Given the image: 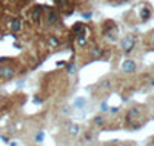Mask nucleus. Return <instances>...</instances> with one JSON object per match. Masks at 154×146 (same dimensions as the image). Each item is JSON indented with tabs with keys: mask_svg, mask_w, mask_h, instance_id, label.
<instances>
[{
	"mask_svg": "<svg viewBox=\"0 0 154 146\" xmlns=\"http://www.w3.org/2000/svg\"><path fill=\"white\" fill-rule=\"evenodd\" d=\"M6 63V59L3 57V59H0V80H11V78H14V75H16V71H14V68L12 66H8V65H5Z\"/></svg>",
	"mask_w": 154,
	"mask_h": 146,
	"instance_id": "1",
	"label": "nucleus"
},
{
	"mask_svg": "<svg viewBox=\"0 0 154 146\" xmlns=\"http://www.w3.org/2000/svg\"><path fill=\"white\" fill-rule=\"evenodd\" d=\"M134 46H136V38H134V35H126V37H123V40H122V49L126 52V54H130V52L134 49Z\"/></svg>",
	"mask_w": 154,
	"mask_h": 146,
	"instance_id": "2",
	"label": "nucleus"
},
{
	"mask_svg": "<svg viewBox=\"0 0 154 146\" xmlns=\"http://www.w3.org/2000/svg\"><path fill=\"white\" fill-rule=\"evenodd\" d=\"M136 69H137V65H136V62H134L133 59L123 60V63H122V71H123L125 74H133V72H136Z\"/></svg>",
	"mask_w": 154,
	"mask_h": 146,
	"instance_id": "3",
	"label": "nucleus"
},
{
	"mask_svg": "<svg viewBox=\"0 0 154 146\" xmlns=\"http://www.w3.org/2000/svg\"><path fill=\"white\" fill-rule=\"evenodd\" d=\"M46 20H48V25H57V22H59V16H57V12L54 11V9H49L48 11V16H46Z\"/></svg>",
	"mask_w": 154,
	"mask_h": 146,
	"instance_id": "4",
	"label": "nucleus"
},
{
	"mask_svg": "<svg viewBox=\"0 0 154 146\" xmlns=\"http://www.w3.org/2000/svg\"><path fill=\"white\" fill-rule=\"evenodd\" d=\"M79 134H80V126L77 123H71L68 126V135L69 137H77Z\"/></svg>",
	"mask_w": 154,
	"mask_h": 146,
	"instance_id": "5",
	"label": "nucleus"
},
{
	"mask_svg": "<svg viewBox=\"0 0 154 146\" xmlns=\"http://www.w3.org/2000/svg\"><path fill=\"white\" fill-rule=\"evenodd\" d=\"M105 123H106V120H105L103 115H96L94 120H93V125H94L96 128H100V129L105 126Z\"/></svg>",
	"mask_w": 154,
	"mask_h": 146,
	"instance_id": "6",
	"label": "nucleus"
},
{
	"mask_svg": "<svg viewBox=\"0 0 154 146\" xmlns=\"http://www.w3.org/2000/svg\"><path fill=\"white\" fill-rule=\"evenodd\" d=\"M20 28H22V22H20V20H17V19L11 20V31H12V32H19Z\"/></svg>",
	"mask_w": 154,
	"mask_h": 146,
	"instance_id": "7",
	"label": "nucleus"
},
{
	"mask_svg": "<svg viewBox=\"0 0 154 146\" xmlns=\"http://www.w3.org/2000/svg\"><path fill=\"white\" fill-rule=\"evenodd\" d=\"M31 20L32 22H40V8H34L31 12Z\"/></svg>",
	"mask_w": 154,
	"mask_h": 146,
	"instance_id": "8",
	"label": "nucleus"
},
{
	"mask_svg": "<svg viewBox=\"0 0 154 146\" xmlns=\"http://www.w3.org/2000/svg\"><path fill=\"white\" fill-rule=\"evenodd\" d=\"M48 45H49L51 48H57V46L60 45V42H59V38H57V37L49 35V37H48Z\"/></svg>",
	"mask_w": 154,
	"mask_h": 146,
	"instance_id": "9",
	"label": "nucleus"
},
{
	"mask_svg": "<svg viewBox=\"0 0 154 146\" xmlns=\"http://www.w3.org/2000/svg\"><path fill=\"white\" fill-rule=\"evenodd\" d=\"M85 103H86V102H85V99H82V97H77V99L74 100V105H72V106H74L75 109H82L83 106H85Z\"/></svg>",
	"mask_w": 154,
	"mask_h": 146,
	"instance_id": "10",
	"label": "nucleus"
},
{
	"mask_svg": "<svg viewBox=\"0 0 154 146\" xmlns=\"http://www.w3.org/2000/svg\"><path fill=\"white\" fill-rule=\"evenodd\" d=\"M149 17H151V8L148 6V9H146V8H145V9H142V12H140V19H142V20L145 22V20H148Z\"/></svg>",
	"mask_w": 154,
	"mask_h": 146,
	"instance_id": "11",
	"label": "nucleus"
},
{
	"mask_svg": "<svg viewBox=\"0 0 154 146\" xmlns=\"http://www.w3.org/2000/svg\"><path fill=\"white\" fill-rule=\"evenodd\" d=\"M43 138H45V132L43 131H37V134L34 135V141L35 143H42Z\"/></svg>",
	"mask_w": 154,
	"mask_h": 146,
	"instance_id": "12",
	"label": "nucleus"
},
{
	"mask_svg": "<svg viewBox=\"0 0 154 146\" xmlns=\"http://www.w3.org/2000/svg\"><path fill=\"white\" fill-rule=\"evenodd\" d=\"M102 56H103V51L96 46V48L93 49V57H94V59H102Z\"/></svg>",
	"mask_w": 154,
	"mask_h": 146,
	"instance_id": "13",
	"label": "nucleus"
},
{
	"mask_svg": "<svg viewBox=\"0 0 154 146\" xmlns=\"http://www.w3.org/2000/svg\"><path fill=\"white\" fill-rule=\"evenodd\" d=\"M74 71H75V66H74V65H69V66H68V72H69V74H72Z\"/></svg>",
	"mask_w": 154,
	"mask_h": 146,
	"instance_id": "14",
	"label": "nucleus"
},
{
	"mask_svg": "<svg viewBox=\"0 0 154 146\" xmlns=\"http://www.w3.org/2000/svg\"><path fill=\"white\" fill-rule=\"evenodd\" d=\"M119 146H134V141H125V143H122Z\"/></svg>",
	"mask_w": 154,
	"mask_h": 146,
	"instance_id": "15",
	"label": "nucleus"
},
{
	"mask_svg": "<svg viewBox=\"0 0 154 146\" xmlns=\"http://www.w3.org/2000/svg\"><path fill=\"white\" fill-rule=\"evenodd\" d=\"M109 112H111V114H117V112H119V108H117V106H114V108L109 109Z\"/></svg>",
	"mask_w": 154,
	"mask_h": 146,
	"instance_id": "16",
	"label": "nucleus"
},
{
	"mask_svg": "<svg viewBox=\"0 0 154 146\" xmlns=\"http://www.w3.org/2000/svg\"><path fill=\"white\" fill-rule=\"evenodd\" d=\"M100 109H102V111H108V105L103 102V103H102V106H100Z\"/></svg>",
	"mask_w": 154,
	"mask_h": 146,
	"instance_id": "17",
	"label": "nucleus"
},
{
	"mask_svg": "<svg viewBox=\"0 0 154 146\" xmlns=\"http://www.w3.org/2000/svg\"><path fill=\"white\" fill-rule=\"evenodd\" d=\"M105 146H119V144H117V141H109V143H106Z\"/></svg>",
	"mask_w": 154,
	"mask_h": 146,
	"instance_id": "18",
	"label": "nucleus"
},
{
	"mask_svg": "<svg viewBox=\"0 0 154 146\" xmlns=\"http://www.w3.org/2000/svg\"><path fill=\"white\" fill-rule=\"evenodd\" d=\"M83 19H91V12H85V14H83Z\"/></svg>",
	"mask_w": 154,
	"mask_h": 146,
	"instance_id": "19",
	"label": "nucleus"
},
{
	"mask_svg": "<svg viewBox=\"0 0 154 146\" xmlns=\"http://www.w3.org/2000/svg\"><path fill=\"white\" fill-rule=\"evenodd\" d=\"M34 103H42V99L40 97H34Z\"/></svg>",
	"mask_w": 154,
	"mask_h": 146,
	"instance_id": "20",
	"label": "nucleus"
}]
</instances>
